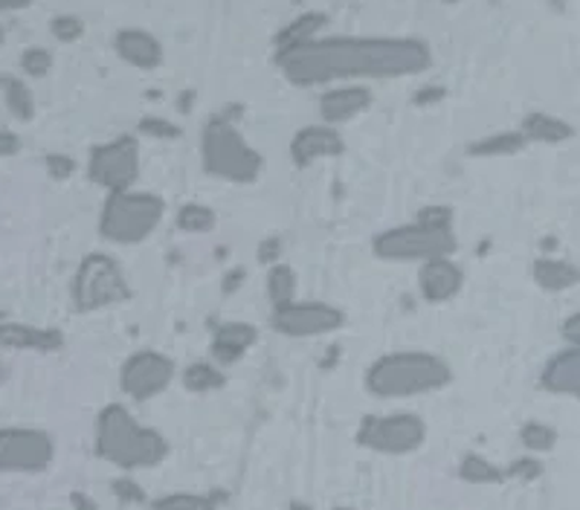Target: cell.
Instances as JSON below:
<instances>
[{"label": "cell", "mask_w": 580, "mask_h": 510, "mask_svg": "<svg viewBox=\"0 0 580 510\" xmlns=\"http://www.w3.org/2000/svg\"><path fill=\"white\" fill-rule=\"evenodd\" d=\"M244 279H247L244 267H232V270L223 273V279H221L223 296H232L236 290H241V287H244Z\"/></svg>", "instance_id": "ab89813d"}, {"label": "cell", "mask_w": 580, "mask_h": 510, "mask_svg": "<svg viewBox=\"0 0 580 510\" xmlns=\"http://www.w3.org/2000/svg\"><path fill=\"white\" fill-rule=\"evenodd\" d=\"M447 99V88L441 85H424L413 93V104L415 108H429V104H441Z\"/></svg>", "instance_id": "8d00e7d4"}, {"label": "cell", "mask_w": 580, "mask_h": 510, "mask_svg": "<svg viewBox=\"0 0 580 510\" xmlns=\"http://www.w3.org/2000/svg\"><path fill=\"white\" fill-rule=\"evenodd\" d=\"M175 223L177 230L186 232V235H207V232L215 230L218 215H215V209L207 207V203H184V207L177 209Z\"/></svg>", "instance_id": "83f0119b"}, {"label": "cell", "mask_w": 580, "mask_h": 510, "mask_svg": "<svg viewBox=\"0 0 580 510\" xmlns=\"http://www.w3.org/2000/svg\"><path fill=\"white\" fill-rule=\"evenodd\" d=\"M0 348L56 354V351L64 348V334L58 328L26 325V322H0Z\"/></svg>", "instance_id": "d6986e66"}, {"label": "cell", "mask_w": 580, "mask_h": 510, "mask_svg": "<svg viewBox=\"0 0 580 510\" xmlns=\"http://www.w3.org/2000/svg\"><path fill=\"white\" fill-rule=\"evenodd\" d=\"M519 444L528 453H551L557 446V430L543 421H528L519 426Z\"/></svg>", "instance_id": "f1b7e54d"}, {"label": "cell", "mask_w": 580, "mask_h": 510, "mask_svg": "<svg viewBox=\"0 0 580 510\" xmlns=\"http://www.w3.org/2000/svg\"><path fill=\"white\" fill-rule=\"evenodd\" d=\"M267 322L276 334L291 336V340H310V336L340 331L346 325V311L331 302H319V299H296L291 304L273 308Z\"/></svg>", "instance_id": "30bf717a"}, {"label": "cell", "mask_w": 580, "mask_h": 510, "mask_svg": "<svg viewBox=\"0 0 580 510\" xmlns=\"http://www.w3.org/2000/svg\"><path fill=\"white\" fill-rule=\"evenodd\" d=\"M21 152V136L9 127H0V157H15Z\"/></svg>", "instance_id": "60d3db41"}, {"label": "cell", "mask_w": 580, "mask_h": 510, "mask_svg": "<svg viewBox=\"0 0 580 510\" xmlns=\"http://www.w3.org/2000/svg\"><path fill=\"white\" fill-rule=\"evenodd\" d=\"M459 478L461 481H468V485L488 487V485H502L508 476H505V470H500L496 464L488 462L485 455L468 453L459 464Z\"/></svg>", "instance_id": "d4e9b609"}, {"label": "cell", "mask_w": 580, "mask_h": 510, "mask_svg": "<svg viewBox=\"0 0 580 510\" xmlns=\"http://www.w3.org/2000/svg\"><path fill=\"white\" fill-rule=\"evenodd\" d=\"M287 510H314V508H310V505H305V502H291L287 505Z\"/></svg>", "instance_id": "f6af8a7d"}, {"label": "cell", "mask_w": 580, "mask_h": 510, "mask_svg": "<svg viewBox=\"0 0 580 510\" xmlns=\"http://www.w3.org/2000/svg\"><path fill=\"white\" fill-rule=\"evenodd\" d=\"M519 131H523L528 143L540 145H563L569 143V140H574V127L569 125L563 117H555V113L546 111L525 113Z\"/></svg>", "instance_id": "44dd1931"}, {"label": "cell", "mask_w": 580, "mask_h": 510, "mask_svg": "<svg viewBox=\"0 0 580 510\" xmlns=\"http://www.w3.org/2000/svg\"><path fill=\"white\" fill-rule=\"evenodd\" d=\"M508 478H517V481H537L543 476V464L537 458H517V462L508 464V470H505Z\"/></svg>", "instance_id": "e575fe53"}, {"label": "cell", "mask_w": 580, "mask_h": 510, "mask_svg": "<svg viewBox=\"0 0 580 510\" xmlns=\"http://www.w3.org/2000/svg\"><path fill=\"white\" fill-rule=\"evenodd\" d=\"M433 64V49L413 35H319L276 53V67L296 88L406 79Z\"/></svg>", "instance_id": "6da1fadb"}, {"label": "cell", "mask_w": 580, "mask_h": 510, "mask_svg": "<svg viewBox=\"0 0 580 510\" xmlns=\"http://www.w3.org/2000/svg\"><path fill=\"white\" fill-rule=\"evenodd\" d=\"M453 380V366L433 351H390L366 368V389L372 398L401 400L445 389Z\"/></svg>", "instance_id": "3957f363"}, {"label": "cell", "mask_w": 580, "mask_h": 510, "mask_svg": "<svg viewBox=\"0 0 580 510\" xmlns=\"http://www.w3.org/2000/svg\"><path fill=\"white\" fill-rule=\"evenodd\" d=\"M453 223V207L429 203L418 209V215L409 223L377 232L372 241V253L390 264H424L429 258L453 255L459 250Z\"/></svg>", "instance_id": "7a4b0ae2"}, {"label": "cell", "mask_w": 580, "mask_h": 510, "mask_svg": "<svg viewBox=\"0 0 580 510\" xmlns=\"http://www.w3.org/2000/svg\"><path fill=\"white\" fill-rule=\"evenodd\" d=\"M21 70L30 76V79H44L50 70H53V53L47 47H26L21 53Z\"/></svg>", "instance_id": "1f68e13d"}, {"label": "cell", "mask_w": 580, "mask_h": 510, "mask_svg": "<svg viewBox=\"0 0 580 510\" xmlns=\"http://www.w3.org/2000/svg\"><path fill=\"white\" fill-rule=\"evenodd\" d=\"M134 296L131 281L111 253H88L79 262L70 281L73 308L79 313H96L113 304H125Z\"/></svg>", "instance_id": "52a82bcc"}, {"label": "cell", "mask_w": 580, "mask_h": 510, "mask_svg": "<svg viewBox=\"0 0 580 510\" xmlns=\"http://www.w3.org/2000/svg\"><path fill=\"white\" fill-rule=\"evenodd\" d=\"M255 340H259V328L253 322H244V319H230V322H221L215 325L212 331V343H209V354L218 366H232L244 357L247 351L253 348Z\"/></svg>", "instance_id": "2e32d148"}, {"label": "cell", "mask_w": 580, "mask_h": 510, "mask_svg": "<svg viewBox=\"0 0 580 510\" xmlns=\"http://www.w3.org/2000/svg\"><path fill=\"white\" fill-rule=\"evenodd\" d=\"M96 455L120 470H143L166 458L168 441L143 426L122 403H108L96 414Z\"/></svg>", "instance_id": "277c9868"}, {"label": "cell", "mask_w": 580, "mask_h": 510, "mask_svg": "<svg viewBox=\"0 0 580 510\" xmlns=\"http://www.w3.org/2000/svg\"><path fill=\"white\" fill-rule=\"evenodd\" d=\"M461 287H464V270H461V264L453 262V255L429 258L418 267V293L424 302H450L461 293Z\"/></svg>", "instance_id": "5bb4252c"}, {"label": "cell", "mask_w": 580, "mask_h": 510, "mask_svg": "<svg viewBox=\"0 0 580 510\" xmlns=\"http://www.w3.org/2000/svg\"><path fill=\"white\" fill-rule=\"evenodd\" d=\"M90 184L111 191L134 189L140 180V140L136 134L113 136L111 143L90 148L88 157Z\"/></svg>", "instance_id": "9c48e42d"}, {"label": "cell", "mask_w": 580, "mask_h": 510, "mask_svg": "<svg viewBox=\"0 0 580 510\" xmlns=\"http://www.w3.org/2000/svg\"><path fill=\"white\" fill-rule=\"evenodd\" d=\"M278 255H282V239L278 235H267V239L259 241V247H255V258L267 267L278 264Z\"/></svg>", "instance_id": "d590c367"}, {"label": "cell", "mask_w": 580, "mask_h": 510, "mask_svg": "<svg viewBox=\"0 0 580 510\" xmlns=\"http://www.w3.org/2000/svg\"><path fill=\"white\" fill-rule=\"evenodd\" d=\"M525 140L523 131H496V134H485L468 143L464 154L477 159H496V157H517L519 152H525Z\"/></svg>", "instance_id": "7402d4cb"}, {"label": "cell", "mask_w": 580, "mask_h": 510, "mask_svg": "<svg viewBox=\"0 0 580 510\" xmlns=\"http://www.w3.org/2000/svg\"><path fill=\"white\" fill-rule=\"evenodd\" d=\"M560 336H563L566 345H572V348H580V311L569 313V317L560 322Z\"/></svg>", "instance_id": "f35d334b"}, {"label": "cell", "mask_w": 580, "mask_h": 510, "mask_svg": "<svg viewBox=\"0 0 580 510\" xmlns=\"http://www.w3.org/2000/svg\"><path fill=\"white\" fill-rule=\"evenodd\" d=\"M177 108H180L184 113H189L191 108H195V90H184L180 99H177Z\"/></svg>", "instance_id": "ee69618b"}, {"label": "cell", "mask_w": 580, "mask_h": 510, "mask_svg": "<svg viewBox=\"0 0 580 510\" xmlns=\"http://www.w3.org/2000/svg\"><path fill=\"white\" fill-rule=\"evenodd\" d=\"M0 90H3V76H0Z\"/></svg>", "instance_id": "681fc988"}, {"label": "cell", "mask_w": 580, "mask_h": 510, "mask_svg": "<svg viewBox=\"0 0 580 510\" xmlns=\"http://www.w3.org/2000/svg\"><path fill=\"white\" fill-rule=\"evenodd\" d=\"M296 290H299V279L291 264H273L267 270V299L273 302V308L296 302Z\"/></svg>", "instance_id": "484cf974"}, {"label": "cell", "mask_w": 580, "mask_h": 510, "mask_svg": "<svg viewBox=\"0 0 580 510\" xmlns=\"http://www.w3.org/2000/svg\"><path fill=\"white\" fill-rule=\"evenodd\" d=\"M136 134L145 136V140H157V143H175L184 136V127L177 125V122L166 120V117H143V120L136 122Z\"/></svg>", "instance_id": "f546056e"}, {"label": "cell", "mask_w": 580, "mask_h": 510, "mask_svg": "<svg viewBox=\"0 0 580 510\" xmlns=\"http://www.w3.org/2000/svg\"><path fill=\"white\" fill-rule=\"evenodd\" d=\"M149 510H215V499L200 494H168L154 499Z\"/></svg>", "instance_id": "4dcf8cb0"}, {"label": "cell", "mask_w": 580, "mask_h": 510, "mask_svg": "<svg viewBox=\"0 0 580 510\" xmlns=\"http://www.w3.org/2000/svg\"><path fill=\"white\" fill-rule=\"evenodd\" d=\"M335 510H358V508H346V505H342V508H335Z\"/></svg>", "instance_id": "c3c4849f"}, {"label": "cell", "mask_w": 580, "mask_h": 510, "mask_svg": "<svg viewBox=\"0 0 580 510\" xmlns=\"http://www.w3.org/2000/svg\"><path fill=\"white\" fill-rule=\"evenodd\" d=\"M166 203L154 191H111L99 212V235L120 247H134L152 239V232L163 223Z\"/></svg>", "instance_id": "8992f818"}, {"label": "cell", "mask_w": 580, "mask_h": 510, "mask_svg": "<svg viewBox=\"0 0 580 510\" xmlns=\"http://www.w3.org/2000/svg\"><path fill=\"white\" fill-rule=\"evenodd\" d=\"M175 380V359L160 351H134L120 368V389L131 400H152Z\"/></svg>", "instance_id": "7c38bea8"}, {"label": "cell", "mask_w": 580, "mask_h": 510, "mask_svg": "<svg viewBox=\"0 0 580 510\" xmlns=\"http://www.w3.org/2000/svg\"><path fill=\"white\" fill-rule=\"evenodd\" d=\"M433 3H461V0H433Z\"/></svg>", "instance_id": "7dc6e473"}, {"label": "cell", "mask_w": 580, "mask_h": 510, "mask_svg": "<svg viewBox=\"0 0 580 510\" xmlns=\"http://www.w3.org/2000/svg\"><path fill=\"white\" fill-rule=\"evenodd\" d=\"M32 0H0V12H21V9H30Z\"/></svg>", "instance_id": "7bdbcfd3"}, {"label": "cell", "mask_w": 580, "mask_h": 510, "mask_svg": "<svg viewBox=\"0 0 580 510\" xmlns=\"http://www.w3.org/2000/svg\"><path fill=\"white\" fill-rule=\"evenodd\" d=\"M113 53L136 70H157L166 58L163 44L154 38L152 32L136 30V26H128V30H120L113 35Z\"/></svg>", "instance_id": "e0dca14e"}, {"label": "cell", "mask_w": 580, "mask_h": 510, "mask_svg": "<svg viewBox=\"0 0 580 510\" xmlns=\"http://www.w3.org/2000/svg\"><path fill=\"white\" fill-rule=\"evenodd\" d=\"M223 382H227V377L218 368V363L200 359V363H191V366L184 368V386L191 395H207V391L221 389Z\"/></svg>", "instance_id": "4316f807"}, {"label": "cell", "mask_w": 580, "mask_h": 510, "mask_svg": "<svg viewBox=\"0 0 580 510\" xmlns=\"http://www.w3.org/2000/svg\"><path fill=\"white\" fill-rule=\"evenodd\" d=\"M44 168H47V175L53 177V180H70L73 175H76V159L70 157V154H47L44 157Z\"/></svg>", "instance_id": "836d02e7"}, {"label": "cell", "mask_w": 580, "mask_h": 510, "mask_svg": "<svg viewBox=\"0 0 580 510\" xmlns=\"http://www.w3.org/2000/svg\"><path fill=\"white\" fill-rule=\"evenodd\" d=\"M200 163L209 177L236 186L255 184L264 171V154L247 143L227 113H215L200 127Z\"/></svg>", "instance_id": "5b68a950"}, {"label": "cell", "mask_w": 580, "mask_h": 510, "mask_svg": "<svg viewBox=\"0 0 580 510\" xmlns=\"http://www.w3.org/2000/svg\"><path fill=\"white\" fill-rule=\"evenodd\" d=\"M70 502H73V508H76V510H99V508H96L94 499H90V496H85V494H73Z\"/></svg>", "instance_id": "b9f144b4"}, {"label": "cell", "mask_w": 580, "mask_h": 510, "mask_svg": "<svg viewBox=\"0 0 580 510\" xmlns=\"http://www.w3.org/2000/svg\"><path fill=\"white\" fill-rule=\"evenodd\" d=\"M287 152H291V159H294L296 168H308L317 159L340 157L346 152V140L337 131V125L314 122V125H303L291 136V148Z\"/></svg>", "instance_id": "4fadbf2b"}, {"label": "cell", "mask_w": 580, "mask_h": 510, "mask_svg": "<svg viewBox=\"0 0 580 510\" xmlns=\"http://www.w3.org/2000/svg\"><path fill=\"white\" fill-rule=\"evenodd\" d=\"M328 15L326 12H303V15H296L294 21H287L276 35V53H287V49L299 47L305 41L319 38V32L326 30Z\"/></svg>", "instance_id": "603a6c76"}, {"label": "cell", "mask_w": 580, "mask_h": 510, "mask_svg": "<svg viewBox=\"0 0 580 510\" xmlns=\"http://www.w3.org/2000/svg\"><path fill=\"white\" fill-rule=\"evenodd\" d=\"M532 279L546 293H566L580 285V267L569 258L537 255L532 262Z\"/></svg>", "instance_id": "ffe728a7"}, {"label": "cell", "mask_w": 580, "mask_h": 510, "mask_svg": "<svg viewBox=\"0 0 580 510\" xmlns=\"http://www.w3.org/2000/svg\"><path fill=\"white\" fill-rule=\"evenodd\" d=\"M7 41V30H3V24H0V44Z\"/></svg>", "instance_id": "bcb514c9"}, {"label": "cell", "mask_w": 580, "mask_h": 510, "mask_svg": "<svg viewBox=\"0 0 580 510\" xmlns=\"http://www.w3.org/2000/svg\"><path fill=\"white\" fill-rule=\"evenodd\" d=\"M111 487H113V494H117V499H122V502H145V494L140 490V485H136V481L117 478Z\"/></svg>", "instance_id": "74e56055"}, {"label": "cell", "mask_w": 580, "mask_h": 510, "mask_svg": "<svg viewBox=\"0 0 580 510\" xmlns=\"http://www.w3.org/2000/svg\"><path fill=\"white\" fill-rule=\"evenodd\" d=\"M540 386L560 398L580 400V348L566 345L546 359L540 372Z\"/></svg>", "instance_id": "ac0fdd59"}, {"label": "cell", "mask_w": 580, "mask_h": 510, "mask_svg": "<svg viewBox=\"0 0 580 510\" xmlns=\"http://www.w3.org/2000/svg\"><path fill=\"white\" fill-rule=\"evenodd\" d=\"M3 102H7V111L21 122L35 120V96H32L30 85L18 76H3Z\"/></svg>", "instance_id": "cb8c5ba5"}, {"label": "cell", "mask_w": 580, "mask_h": 510, "mask_svg": "<svg viewBox=\"0 0 580 510\" xmlns=\"http://www.w3.org/2000/svg\"><path fill=\"white\" fill-rule=\"evenodd\" d=\"M50 32L62 44H76L85 35V21L79 15H56L50 21Z\"/></svg>", "instance_id": "d6a6232c"}, {"label": "cell", "mask_w": 580, "mask_h": 510, "mask_svg": "<svg viewBox=\"0 0 580 510\" xmlns=\"http://www.w3.org/2000/svg\"><path fill=\"white\" fill-rule=\"evenodd\" d=\"M427 441V423L415 412L366 414L358 426V444L383 455H406L422 450Z\"/></svg>", "instance_id": "ba28073f"}, {"label": "cell", "mask_w": 580, "mask_h": 510, "mask_svg": "<svg viewBox=\"0 0 580 510\" xmlns=\"http://www.w3.org/2000/svg\"><path fill=\"white\" fill-rule=\"evenodd\" d=\"M374 102V93L360 85V81H351V85H335L328 88L326 93L319 96V117L328 125H342V122L358 120L360 113H366Z\"/></svg>", "instance_id": "9a60e30c"}, {"label": "cell", "mask_w": 580, "mask_h": 510, "mask_svg": "<svg viewBox=\"0 0 580 510\" xmlns=\"http://www.w3.org/2000/svg\"><path fill=\"white\" fill-rule=\"evenodd\" d=\"M56 455L53 435L32 426H3L0 430V473H41Z\"/></svg>", "instance_id": "8fae6325"}]
</instances>
